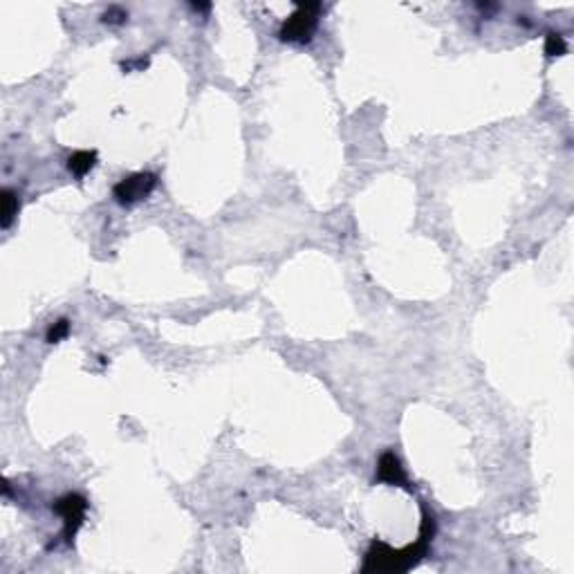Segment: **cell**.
I'll use <instances>...</instances> for the list:
<instances>
[{"instance_id": "1", "label": "cell", "mask_w": 574, "mask_h": 574, "mask_svg": "<svg viewBox=\"0 0 574 574\" xmlns=\"http://www.w3.org/2000/svg\"><path fill=\"white\" fill-rule=\"evenodd\" d=\"M433 538V518L426 514V509L422 507V525H420V538L411 545L393 550L391 545H386L381 540H375L366 552L362 572H406L413 565L422 561V556L429 552V543Z\"/></svg>"}, {"instance_id": "2", "label": "cell", "mask_w": 574, "mask_h": 574, "mask_svg": "<svg viewBox=\"0 0 574 574\" xmlns=\"http://www.w3.org/2000/svg\"><path fill=\"white\" fill-rule=\"evenodd\" d=\"M321 3H299L297 11L283 23L281 32V41L285 43H299L305 45L314 39V32L319 27V14H321Z\"/></svg>"}, {"instance_id": "3", "label": "cell", "mask_w": 574, "mask_h": 574, "mask_svg": "<svg viewBox=\"0 0 574 574\" xmlns=\"http://www.w3.org/2000/svg\"><path fill=\"white\" fill-rule=\"evenodd\" d=\"M155 186H158V175L150 173V170H142V173L121 178L113 186V195L121 207H130L146 200L155 191Z\"/></svg>"}, {"instance_id": "4", "label": "cell", "mask_w": 574, "mask_h": 574, "mask_svg": "<svg viewBox=\"0 0 574 574\" xmlns=\"http://www.w3.org/2000/svg\"><path fill=\"white\" fill-rule=\"evenodd\" d=\"M54 511L63 518V534L66 540L72 543L79 527L83 525L86 511H88V501L83 498L81 493H66L54 503Z\"/></svg>"}, {"instance_id": "5", "label": "cell", "mask_w": 574, "mask_h": 574, "mask_svg": "<svg viewBox=\"0 0 574 574\" xmlns=\"http://www.w3.org/2000/svg\"><path fill=\"white\" fill-rule=\"evenodd\" d=\"M377 480H379V483H384V485L411 489L409 478L404 473V467H401V462L395 456V451H386V453L379 456V462H377Z\"/></svg>"}, {"instance_id": "6", "label": "cell", "mask_w": 574, "mask_h": 574, "mask_svg": "<svg viewBox=\"0 0 574 574\" xmlns=\"http://www.w3.org/2000/svg\"><path fill=\"white\" fill-rule=\"evenodd\" d=\"M97 164V150H76L68 160V170L74 178H86Z\"/></svg>"}, {"instance_id": "7", "label": "cell", "mask_w": 574, "mask_h": 574, "mask_svg": "<svg viewBox=\"0 0 574 574\" xmlns=\"http://www.w3.org/2000/svg\"><path fill=\"white\" fill-rule=\"evenodd\" d=\"M0 207H3V209H0V227L9 229L11 222L16 220V215H19L21 200L11 189H5L3 193H0Z\"/></svg>"}, {"instance_id": "8", "label": "cell", "mask_w": 574, "mask_h": 574, "mask_svg": "<svg viewBox=\"0 0 574 574\" xmlns=\"http://www.w3.org/2000/svg\"><path fill=\"white\" fill-rule=\"evenodd\" d=\"M568 52V45H565V39L556 32H550L548 39H545V54L548 56H563Z\"/></svg>"}, {"instance_id": "9", "label": "cell", "mask_w": 574, "mask_h": 574, "mask_svg": "<svg viewBox=\"0 0 574 574\" xmlns=\"http://www.w3.org/2000/svg\"><path fill=\"white\" fill-rule=\"evenodd\" d=\"M70 334V321L68 319H58L54 325H50L48 330V344H58Z\"/></svg>"}, {"instance_id": "10", "label": "cell", "mask_w": 574, "mask_h": 574, "mask_svg": "<svg viewBox=\"0 0 574 574\" xmlns=\"http://www.w3.org/2000/svg\"><path fill=\"white\" fill-rule=\"evenodd\" d=\"M126 19H128V14L121 7H111L103 14V23H111V25H121Z\"/></svg>"}, {"instance_id": "11", "label": "cell", "mask_w": 574, "mask_h": 574, "mask_svg": "<svg viewBox=\"0 0 574 574\" xmlns=\"http://www.w3.org/2000/svg\"><path fill=\"white\" fill-rule=\"evenodd\" d=\"M191 7H193L195 11H209V9H211V5H209V3H193Z\"/></svg>"}]
</instances>
